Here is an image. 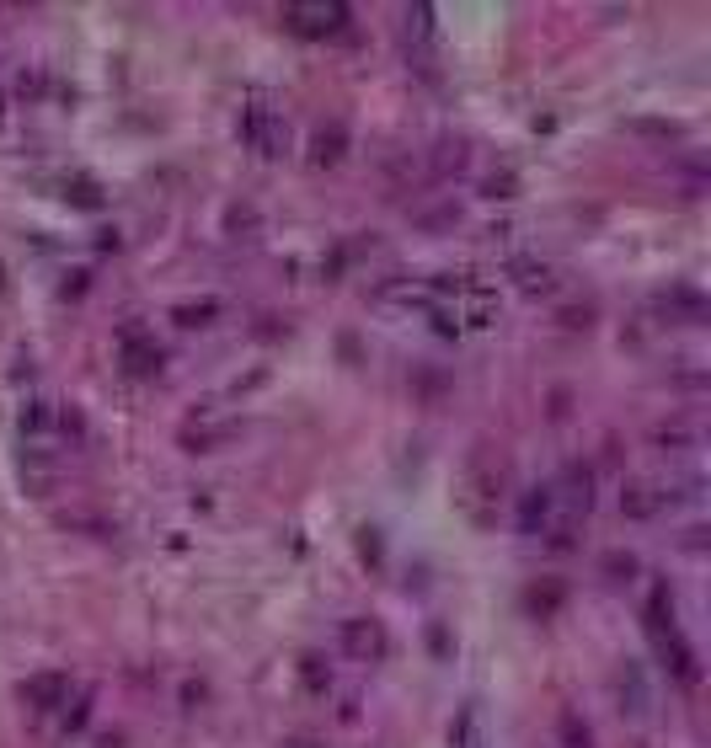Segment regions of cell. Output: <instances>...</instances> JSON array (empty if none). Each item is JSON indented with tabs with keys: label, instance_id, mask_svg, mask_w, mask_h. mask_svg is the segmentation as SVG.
I'll use <instances>...</instances> for the list:
<instances>
[{
	"label": "cell",
	"instance_id": "2",
	"mask_svg": "<svg viewBox=\"0 0 711 748\" xmlns=\"http://www.w3.org/2000/svg\"><path fill=\"white\" fill-rule=\"evenodd\" d=\"M353 11L343 6V0H295V6H284V22H289V33H300V38H332V33H343Z\"/></svg>",
	"mask_w": 711,
	"mask_h": 748
},
{
	"label": "cell",
	"instance_id": "9",
	"mask_svg": "<svg viewBox=\"0 0 711 748\" xmlns=\"http://www.w3.org/2000/svg\"><path fill=\"white\" fill-rule=\"evenodd\" d=\"M658 508H663V492L653 487V481H626V487H621V513H626V519H653Z\"/></svg>",
	"mask_w": 711,
	"mask_h": 748
},
{
	"label": "cell",
	"instance_id": "12",
	"mask_svg": "<svg viewBox=\"0 0 711 748\" xmlns=\"http://www.w3.org/2000/svg\"><path fill=\"white\" fill-rule=\"evenodd\" d=\"M653 444L663 449V455H685V449L701 444V433H695L690 423H663V428H653Z\"/></svg>",
	"mask_w": 711,
	"mask_h": 748
},
{
	"label": "cell",
	"instance_id": "3",
	"mask_svg": "<svg viewBox=\"0 0 711 748\" xmlns=\"http://www.w3.org/2000/svg\"><path fill=\"white\" fill-rule=\"evenodd\" d=\"M241 139L252 150H262V155H284L289 150V123L278 118L268 102H252V107H246V118H241Z\"/></svg>",
	"mask_w": 711,
	"mask_h": 748
},
{
	"label": "cell",
	"instance_id": "8",
	"mask_svg": "<svg viewBox=\"0 0 711 748\" xmlns=\"http://www.w3.org/2000/svg\"><path fill=\"white\" fill-rule=\"evenodd\" d=\"M556 519V508H551V487H530L519 497V529L524 535H546Z\"/></svg>",
	"mask_w": 711,
	"mask_h": 748
},
{
	"label": "cell",
	"instance_id": "17",
	"mask_svg": "<svg viewBox=\"0 0 711 748\" xmlns=\"http://www.w3.org/2000/svg\"><path fill=\"white\" fill-rule=\"evenodd\" d=\"M562 743H567V748H594L589 727H583V722H578L573 711H562Z\"/></svg>",
	"mask_w": 711,
	"mask_h": 748
},
{
	"label": "cell",
	"instance_id": "19",
	"mask_svg": "<svg viewBox=\"0 0 711 748\" xmlns=\"http://www.w3.org/2000/svg\"><path fill=\"white\" fill-rule=\"evenodd\" d=\"M556 321L573 326V332H578V326H594V305H562V310H556Z\"/></svg>",
	"mask_w": 711,
	"mask_h": 748
},
{
	"label": "cell",
	"instance_id": "6",
	"mask_svg": "<svg viewBox=\"0 0 711 748\" xmlns=\"http://www.w3.org/2000/svg\"><path fill=\"white\" fill-rule=\"evenodd\" d=\"M658 310L669 321H679V326H701L706 316H711V305H706V294L701 289H690V284H669L658 294Z\"/></svg>",
	"mask_w": 711,
	"mask_h": 748
},
{
	"label": "cell",
	"instance_id": "11",
	"mask_svg": "<svg viewBox=\"0 0 711 748\" xmlns=\"http://www.w3.org/2000/svg\"><path fill=\"white\" fill-rule=\"evenodd\" d=\"M230 433H236V423H204V428L188 423V428H182V444H188L193 455H209L214 444H225V439H230Z\"/></svg>",
	"mask_w": 711,
	"mask_h": 748
},
{
	"label": "cell",
	"instance_id": "18",
	"mask_svg": "<svg viewBox=\"0 0 711 748\" xmlns=\"http://www.w3.org/2000/svg\"><path fill=\"white\" fill-rule=\"evenodd\" d=\"M214 316H220V305H214V300H204V305H182V310H177L182 326H204V321H214Z\"/></svg>",
	"mask_w": 711,
	"mask_h": 748
},
{
	"label": "cell",
	"instance_id": "22",
	"mask_svg": "<svg viewBox=\"0 0 711 748\" xmlns=\"http://www.w3.org/2000/svg\"><path fill=\"white\" fill-rule=\"evenodd\" d=\"M300 674H305V684H311V690H327V684H332V674L321 668V658H305Z\"/></svg>",
	"mask_w": 711,
	"mask_h": 748
},
{
	"label": "cell",
	"instance_id": "5",
	"mask_svg": "<svg viewBox=\"0 0 711 748\" xmlns=\"http://www.w3.org/2000/svg\"><path fill=\"white\" fill-rule=\"evenodd\" d=\"M343 652H348L353 663H380L385 652H391V636H385L380 620L353 615V620H343Z\"/></svg>",
	"mask_w": 711,
	"mask_h": 748
},
{
	"label": "cell",
	"instance_id": "7",
	"mask_svg": "<svg viewBox=\"0 0 711 748\" xmlns=\"http://www.w3.org/2000/svg\"><path fill=\"white\" fill-rule=\"evenodd\" d=\"M22 700L33 711H59L70 700V679L65 674H33V679L22 684Z\"/></svg>",
	"mask_w": 711,
	"mask_h": 748
},
{
	"label": "cell",
	"instance_id": "23",
	"mask_svg": "<svg viewBox=\"0 0 711 748\" xmlns=\"http://www.w3.org/2000/svg\"><path fill=\"white\" fill-rule=\"evenodd\" d=\"M0 107H6V97H0Z\"/></svg>",
	"mask_w": 711,
	"mask_h": 748
},
{
	"label": "cell",
	"instance_id": "15",
	"mask_svg": "<svg viewBox=\"0 0 711 748\" xmlns=\"http://www.w3.org/2000/svg\"><path fill=\"white\" fill-rule=\"evenodd\" d=\"M524 604H530V615H540V620L556 615L562 610V583H535L530 594H524Z\"/></svg>",
	"mask_w": 711,
	"mask_h": 748
},
{
	"label": "cell",
	"instance_id": "16",
	"mask_svg": "<svg viewBox=\"0 0 711 748\" xmlns=\"http://www.w3.org/2000/svg\"><path fill=\"white\" fill-rule=\"evenodd\" d=\"M599 567H605L610 583H631V578H637V556H631V551H610Z\"/></svg>",
	"mask_w": 711,
	"mask_h": 748
},
{
	"label": "cell",
	"instance_id": "13",
	"mask_svg": "<svg viewBox=\"0 0 711 748\" xmlns=\"http://www.w3.org/2000/svg\"><path fill=\"white\" fill-rule=\"evenodd\" d=\"M466 161H471L466 139H439V145H434V177H455Z\"/></svg>",
	"mask_w": 711,
	"mask_h": 748
},
{
	"label": "cell",
	"instance_id": "21",
	"mask_svg": "<svg viewBox=\"0 0 711 748\" xmlns=\"http://www.w3.org/2000/svg\"><path fill=\"white\" fill-rule=\"evenodd\" d=\"M70 198H75V204H81V209H97V204H102V193H97V182H86V177H81V182H75V187H70Z\"/></svg>",
	"mask_w": 711,
	"mask_h": 748
},
{
	"label": "cell",
	"instance_id": "1",
	"mask_svg": "<svg viewBox=\"0 0 711 748\" xmlns=\"http://www.w3.org/2000/svg\"><path fill=\"white\" fill-rule=\"evenodd\" d=\"M503 492H508V460L492 444H476L471 460H466V503H471V513L487 519V508L498 503Z\"/></svg>",
	"mask_w": 711,
	"mask_h": 748
},
{
	"label": "cell",
	"instance_id": "14",
	"mask_svg": "<svg viewBox=\"0 0 711 748\" xmlns=\"http://www.w3.org/2000/svg\"><path fill=\"white\" fill-rule=\"evenodd\" d=\"M508 273H514V284H519L524 294H540V289H551V268H546V262H535V257H519L514 268H508Z\"/></svg>",
	"mask_w": 711,
	"mask_h": 748
},
{
	"label": "cell",
	"instance_id": "20",
	"mask_svg": "<svg viewBox=\"0 0 711 748\" xmlns=\"http://www.w3.org/2000/svg\"><path fill=\"white\" fill-rule=\"evenodd\" d=\"M482 193L487 198H514V171H492V177L482 182Z\"/></svg>",
	"mask_w": 711,
	"mask_h": 748
},
{
	"label": "cell",
	"instance_id": "4",
	"mask_svg": "<svg viewBox=\"0 0 711 748\" xmlns=\"http://www.w3.org/2000/svg\"><path fill=\"white\" fill-rule=\"evenodd\" d=\"M118 364L129 369V374H139V380H145V374H156L161 369V342H156V332H150V326H139V321H129L118 332Z\"/></svg>",
	"mask_w": 711,
	"mask_h": 748
},
{
	"label": "cell",
	"instance_id": "10",
	"mask_svg": "<svg viewBox=\"0 0 711 748\" xmlns=\"http://www.w3.org/2000/svg\"><path fill=\"white\" fill-rule=\"evenodd\" d=\"M343 155H348V129H343V123H321L316 139H311V161L316 166H337Z\"/></svg>",
	"mask_w": 711,
	"mask_h": 748
}]
</instances>
